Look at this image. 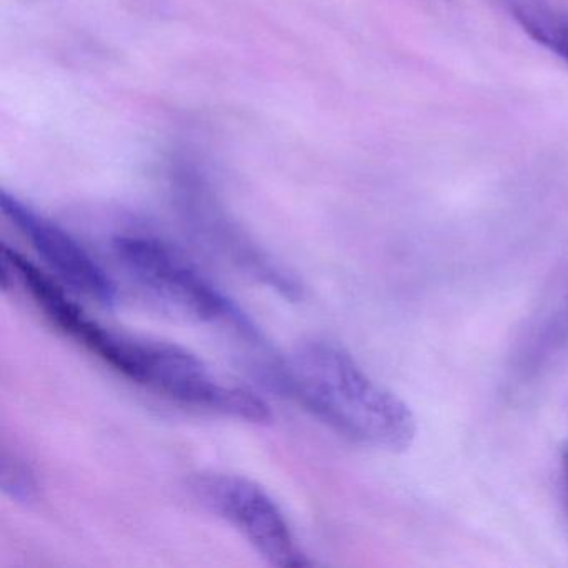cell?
Segmentation results:
<instances>
[{
	"label": "cell",
	"mask_w": 568,
	"mask_h": 568,
	"mask_svg": "<svg viewBox=\"0 0 568 568\" xmlns=\"http://www.w3.org/2000/svg\"><path fill=\"white\" fill-rule=\"evenodd\" d=\"M560 495L568 520V442H565L560 452Z\"/></svg>",
	"instance_id": "obj_9"
},
{
	"label": "cell",
	"mask_w": 568,
	"mask_h": 568,
	"mask_svg": "<svg viewBox=\"0 0 568 568\" xmlns=\"http://www.w3.org/2000/svg\"><path fill=\"white\" fill-rule=\"evenodd\" d=\"M191 491L207 510L232 525L268 564L281 568L311 565L274 498L251 478L209 471L192 478Z\"/></svg>",
	"instance_id": "obj_4"
},
{
	"label": "cell",
	"mask_w": 568,
	"mask_h": 568,
	"mask_svg": "<svg viewBox=\"0 0 568 568\" xmlns=\"http://www.w3.org/2000/svg\"><path fill=\"white\" fill-rule=\"evenodd\" d=\"M278 371L284 387L347 440L385 452H405L414 444L417 420L410 407L335 342H304Z\"/></svg>",
	"instance_id": "obj_1"
},
{
	"label": "cell",
	"mask_w": 568,
	"mask_h": 568,
	"mask_svg": "<svg viewBox=\"0 0 568 568\" xmlns=\"http://www.w3.org/2000/svg\"><path fill=\"white\" fill-rule=\"evenodd\" d=\"M0 487L12 500L21 504L38 500L39 481L31 465L8 450L0 455Z\"/></svg>",
	"instance_id": "obj_8"
},
{
	"label": "cell",
	"mask_w": 568,
	"mask_h": 568,
	"mask_svg": "<svg viewBox=\"0 0 568 568\" xmlns=\"http://www.w3.org/2000/svg\"><path fill=\"white\" fill-rule=\"evenodd\" d=\"M0 205L6 217L29 239L59 281L105 307L115 304L114 281L69 232L8 192H2Z\"/></svg>",
	"instance_id": "obj_5"
},
{
	"label": "cell",
	"mask_w": 568,
	"mask_h": 568,
	"mask_svg": "<svg viewBox=\"0 0 568 568\" xmlns=\"http://www.w3.org/2000/svg\"><path fill=\"white\" fill-rule=\"evenodd\" d=\"M114 254L129 275L161 301L202 322H225L251 332V322L181 251L145 235H122Z\"/></svg>",
	"instance_id": "obj_3"
},
{
	"label": "cell",
	"mask_w": 568,
	"mask_h": 568,
	"mask_svg": "<svg viewBox=\"0 0 568 568\" xmlns=\"http://www.w3.org/2000/svg\"><path fill=\"white\" fill-rule=\"evenodd\" d=\"M109 365L181 404L251 424L271 420V408L254 392L219 381L197 355L179 345L119 334Z\"/></svg>",
	"instance_id": "obj_2"
},
{
	"label": "cell",
	"mask_w": 568,
	"mask_h": 568,
	"mask_svg": "<svg viewBox=\"0 0 568 568\" xmlns=\"http://www.w3.org/2000/svg\"><path fill=\"white\" fill-rule=\"evenodd\" d=\"M501 4L528 38L568 65V11L550 0H501Z\"/></svg>",
	"instance_id": "obj_7"
},
{
	"label": "cell",
	"mask_w": 568,
	"mask_h": 568,
	"mask_svg": "<svg viewBox=\"0 0 568 568\" xmlns=\"http://www.w3.org/2000/svg\"><path fill=\"white\" fill-rule=\"evenodd\" d=\"M568 358V265L518 332L510 371L521 384L550 374Z\"/></svg>",
	"instance_id": "obj_6"
}]
</instances>
